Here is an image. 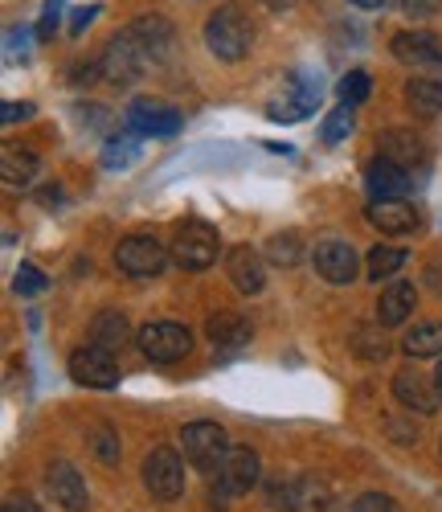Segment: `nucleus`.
<instances>
[{"mask_svg": "<svg viewBox=\"0 0 442 512\" xmlns=\"http://www.w3.org/2000/svg\"><path fill=\"white\" fill-rule=\"evenodd\" d=\"M205 46L213 58L221 62H242L254 46V21L242 5H221L209 21H205Z\"/></svg>", "mask_w": 442, "mask_h": 512, "instance_id": "f257e3e1", "label": "nucleus"}, {"mask_svg": "<svg viewBox=\"0 0 442 512\" xmlns=\"http://www.w3.org/2000/svg\"><path fill=\"white\" fill-rule=\"evenodd\" d=\"M181 447H185V459L197 467V472L213 476L221 472V463H226L230 455V435H226V426L221 422H189L185 431H181Z\"/></svg>", "mask_w": 442, "mask_h": 512, "instance_id": "f03ea898", "label": "nucleus"}, {"mask_svg": "<svg viewBox=\"0 0 442 512\" xmlns=\"http://www.w3.org/2000/svg\"><path fill=\"white\" fill-rule=\"evenodd\" d=\"M172 263L185 267V271H205L217 263V250H221V238L213 226L205 222H181L172 234Z\"/></svg>", "mask_w": 442, "mask_h": 512, "instance_id": "7ed1b4c3", "label": "nucleus"}, {"mask_svg": "<svg viewBox=\"0 0 442 512\" xmlns=\"http://www.w3.org/2000/svg\"><path fill=\"white\" fill-rule=\"evenodd\" d=\"M136 345L148 361L168 365V361H181V357L193 353V332L185 324H176V320H152L136 332Z\"/></svg>", "mask_w": 442, "mask_h": 512, "instance_id": "20e7f679", "label": "nucleus"}, {"mask_svg": "<svg viewBox=\"0 0 442 512\" xmlns=\"http://www.w3.org/2000/svg\"><path fill=\"white\" fill-rule=\"evenodd\" d=\"M168 263H172V250H164V246H160L156 238H148V234L123 238V242L115 246V267H119L123 275H131V279H156V275L168 271Z\"/></svg>", "mask_w": 442, "mask_h": 512, "instance_id": "39448f33", "label": "nucleus"}, {"mask_svg": "<svg viewBox=\"0 0 442 512\" xmlns=\"http://www.w3.org/2000/svg\"><path fill=\"white\" fill-rule=\"evenodd\" d=\"M258 480H262V459H258V451H250V447H230L226 463H221V472H217V484H213V504H226L230 496H246Z\"/></svg>", "mask_w": 442, "mask_h": 512, "instance_id": "423d86ee", "label": "nucleus"}, {"mask_svg": "<svg viewBox=\"0 0 442 512\" xmlns=\"http://www.w3.org/2000/svg\"><path fill=\"white\" fill-rule=\"evenodd\" d=\"M144 488L156 500L185 496V455L172 451V447H152L144 459Z\"/></svg>", "mask_w": 442, "mask_h": 512, "instance_id": "0eeeda50", "label": "nucleus"}, {"mask_svg": "<svg viewBox=\"0 0 442 512\" xmlns=\"http://www.w3.org/2000/svg\"><path fill=\"white\" fill-rule=\"evenodd\" d=\"M70 377L86 390H111L119 381V365H115V353L103 349V345H86V349H74L70 353Z\"/></svg>", "mask_w": 442, "mask_h": 512, "instance_id": "6e6552de", "label": "nucleus"}, {"mask_svg": "<svg viewBox=\"0 0 442 512\" xmlns=\"http://www.w3.org/2000/svg\"><path fill=\"white\" fill-rule=\"evenodd\" d=\"M271 504L275 508H287V512H312V508H328V484L320 476H287V480H275L271 488Z\"/></svg>", "mask_w": 442, "mask_h": 512, "instance_id": "1a4fd4ad", "label": "nucleus"}, {"mask_svg": "<svg viewBox=\"0 0 442 512\" xmlns=\"http://www.w3.org/2000/svg\"><path fill=\"white\" fill-rule=\"evenodd\" d=\"M127 127L136 136H160V140H168V136L181 132L185 119H181V111L168 107L164 99H136V103L127 107Z\"/></svg>", "mask_w": 442, "mask_h": 512, "instance_id": "9d476101", "label": "nucleus"}, {"mask_svg": "<svg viewBox=\"0 0 442 512\" xmlns=\"http://www.w3.org/2000/svg\"><path fill=\"white\" fill-rule=\"evenodd\" d=\"M312 267H316L320 279H328V283H336V287H344V283H352V279L361 275L357 250H352L348 242H340V238H324V242H316V250H312Z\"/></svg>", "mask_w": 442, "mask_h": 512, "instance_id": "9b49d317", "label": "nucleus"}, {"mask_svg": "<svg viewBox=\"0 0 442 512\" xmlns=\"http://www.w3.org/2000/svg\"><path fill=\"white\" fill-rule=\"evenodd\" d=\"M393 398L402 402L406 410L434 414L442 406V386H438V377H426L418 365H410V369H402L393 377Z\"/></svg>", "mask_w": 442, "mask_h": 512, "instance_id": "f8f14e48", "label": "nucleus"}, {"mask_svg": "<svg viewBox=\"0 0 442 512\" xmlns=\"http://www.w3.org/2000/svg\"><path fill=\"white\" fill-rule=\"evenodd\" d=\"M144 54L136 50V41H131L127 33H115V41L103 50V62H99V70H103V78L107 82H115V87H131L140 74H144Z\"/></svg>", "mask_w": 442, "mask_h": 512, "instance_id": "ddd939ff", "label": "nucleus"}, {"mask_svg": "<svg viewBox=\"0 0 442 512\" xmlns=\"http://www.w3.org/2000/svg\"><path fill=\"white\" fill-rule=\"evenodd\" d=\"M131 41H136V50L144 54V62H164L176 46V29L168 17H136L127 29H123Z\"/></svg>", "mask_w": 442, "mask_h": 512, "instance_id": "4468645a", "label": "nucleus"}, {"mask_svg": "<svg viewBox=\"0 0 442 512\" xmlns=\"http://www.w3.org/2000/svg\"><path fill=\"white\" fill-rule=\"evenodd\" d=\"M46 488H50V496H54L66 512H86V504H91L86 480L78 476V467L66 463V459H54V463L46 467Z\"/></svg>", "mask_w": 442, "mask_h": 512, "instance_id": "2eb2a0df", "label": "nucleus"}, {"mask_svg": "<svg viewBox=\"0 0 442 512\" xmlns=\"http://www.w3.org/2000/svg\"><path fill=\"white\" fill-rule=\"evenodd\" d=\"M365 185H369L373 201H397V197H406L414 189V177H410L406 164H397L389 156H377L369 164V173H365Z\"/></svg>", "mask_w": 442, "mask_h": 512, "instance_id": "dca6fc26", "label": "nucleus"}, {"mask_svg": "<svg viewBox=\"0 0 442 512\" xmlns=\"http://www.w3.org/2000/svg\"><path fill=\"white\" fill-rule=\"evenodd\" d=\"M226 271H230V279L242 295H258L262 287H267V267H262V254L254 246H234L226 254Z\"/></svg>", "mask_w": 442, "mask_h": 512, "instance_id": "f3484780", "label": "nucleus"}, {"mask_svg": "<svg viewBox=\"0 0 442 512\" xmlns=\"http://www.w3.org/2000/svg\"><path fill=\"white\" fill-rule=\"evenodd\" d=\"M365 218L381 234H410V230H418V209L410 201H402V197H397V201H369Z\"/></svg>", "mask_w": 442, "mask_h": 512, "instance_id": "a211bd4d", "label": "nucleus"}, {"mask_svg": "<svg viewBox=\"0 0 442 512\" xmlns=\"http://www.w3.org/2000/svg\"><path fill=\"white\" fill-rule=\"evenodd\" d=\"M414 304H418L414 283H406V279L389 283V287L381 291V300H377V324H385V328L406 324V320H410V312H414Z\"/></svg>", "mask_w": 442, "mask_h": 512, "instance_id": "6ab92c4d", "label": "nucleus"}, {"mask_svg": "<svg viewBox=\"0 0 442 512\" xmlns=\"http://www.w3.org/2000/svg\"><path fill=\"white\" fill-rule=\"evenodd\" d=\"M291 87H295V95H291L283 107H271V111H267L275 123H295V119H303V115H312L316 103H320V82H307L303 70L291 74Z\"/></svg>", "mask_w": 442, "mask_h": 512, "instance_id": "aec40b11", "label": "nucleus"}, {"mask_svg": "<svg viewBox=\"0 0 442 512\" xmlns=\"http://www.w3.org/2000/svg\"><path fill=\"white\" fill-rule=\"evenodd\" d=\"M393 58L406 62V66H434V62H442V46H438L434 33H397Z\"/></svg>", "mask_w": 442, "mask_h": 512, "instance_id": "412c9836", "label": "nucleus"}, {"mask_svg": "<svg viewBox=\"0 0 442 512\" xmlns=\"http://www.w3.org/2000/svg\"><path fill=\"white\" fill-rule=\"evenodd\" d=\"M37 168H41V160H37L29 148L5 144V152H0V177H5L9 189H25V185H33Z\"/></svg>", "mask_w": 442, "mask_h": 512, "instance_id": "4be33fe9", "label": "nucleus"}, {"mask_svg": "<svg viewBox=\"0 0 442 512\" xmlns=\"http://www.w3.org/2000/svg\"><path fill=\"white\" fill-rule=\"evenodd\" d=\"M205 332H209V340L217 349H242L250 340V320L238 316V312H213Z\"/></svg>", "mask_w": 442, "mask_h": 512, "instance_id": "5701e85b", "label": "nucleus"}, {"mask_svg": "<svg viewBox=\"0 0 442 512\" xmlns=\"http://www.w3.org/2000/svg\"><path fill=\"white\" fill-rule=\"evenodd\" d=\"M377 148H381V156L406 164V168H414V164L426 160L422 140H418L414 132H402V127H389V132H381V136H377Z\"/></svg>", "mask_w": 442, "mask_h": 512, "instance_id": "b1692460", "label": "nucleus"}, {"mask_svg": "<svg viewBox=\"0 0 442 512\" xmlns=\"http://www.w3.org/2000/svg\"><path fill=\"white\" fill-rule=\"evenodd\" d=\"M91 340H95V345H103V349H111V353L127 349V345H131V324H127V316H123V312H99V316L91 320Z\"/></svg>", "mask_w": 442, "mask_h": 512, "instance_id": "393cba45", "label": "nucleus"}, {"mask_svg": "<svg viewBox=\"0 0 442 512\" xmlns=\"http://www.w3.org/2000/svg\"><path fill=\"white\" fill-rule=\"evenodd\" d=\"M406 107L418 119H438L442 115V82H434V78H410L406 82Z\"/></svg>", "mask_w": 442, "mask_h": 512, "instance_id": "a878e982", "label": "nucleus"}, {"mask_svg": "<svg viewBox=\"0 0 442 512\" xmlns=\"http://www.w3.org/2000/svg\"><path fill=\"white\" fill-rule=\"evenodd\" d=\"M406 263H410V254H406L402 246L381 242V246H373V250H369V259H365V275L381 283V279H393V275L402 271Z\"/></svg>", "mask_w": 442, "mask_h": 512, "instance_id": "bb28decb", "label": "nucleus"}, {"mask_svg": "<svg viewBox=\"0 0 442 512\" xmlns=\"http://www.w3.org/2000/svg\"><path fill=\"white\" fill-rule=\"evenodd\" d=\"M381 328H385V324H377V328L361 324L357 332H352V353H357L361 361H385V357H389V336H385Z\"/></svg>", "mask_w": 442, "mask_h": 512, "instance_id": "cd10ccee", "label": "nucleus"}, {"mask_svg": "<svg viewBox=\"0 0 442 512\" xmlns=\"http://www.w3.org/2000/svg\"><path fill=\"white\" fill-rule=\"evenodd\" d=\"M402 349L410 357H442V324H418L414 332H406Z\"/></svg>", "mask_w": 442, "mask_h": 512, "instance_id": "c85d7f7f", "label": "nucleus"}, {"mask_svg": "<svg viewBox=\"0 0 442 512\" xmlns=\"http://www.w3.org/2000/svg\"><path fill=\"white\" fill-rule=\"evenodd\" d=\"M86 447H91V455H95V463H103V467H115L119 463V435L111 431V426H91V431H86Z\"/></svg>", "mask_w": 442, "mask_h": 512, "instance_id": "c756f323", "label": "nucleus"}, {"mask_svg": "<svg viewBox=\"0 0 442 512\" xmlns=\"http://www.w3.org/2000/svg\"><path fill=\"white\" fill-rule=\"evenodd\" d=\"M140 160V140L136 136H115L107 140L103 148V168H111V173H123V168H131Z\"/></svg>", "mask_w": 442, "mask_h": 512, "instance_id": "7c9ffc66", "label": "nucleus"}, {"mask_svg": "<svg viewBox=\"0 0 442 512\" xmlns=\"http://www.w3.org/2000/svg\"><path fill=\"white\" fill-rule=\"evenodd\" d=\"M369 91H373V82H369L365 70H348V74L340 78V87H336V95H340L344 107H361V103H369Z\"/></svg>", "mask_w": 442, "mask_h": 512, "instance_id": "2f4dec72", "label": "nucleus"}, {"mask_svg": "<svg viewBox=\"0 0 442 512\" xmlns=\"http://www.w3.org/2000/svg\"><path fill=\"white\" fill-rule=\"evenodd\" d=\"M352 127H357V123H352V107H336L328 119H324V127H320V136H324V144H340V140H348L352 136Z\"/></svg>", "mask_w": 442, "mask_h": 512, "instance_id": "473e14b6", "label": "nucleus"}, {"mask_svg": "<svg viewBox=\"0 0 442 512\" xmlns=\"http://www.w3.org/2000/svg\"><path fill=\"white\" fill-rule=\"evenodd\" d=\"M267 254H271V263H279V267H295L299 263V238L295 234H275L267 242Z\"/></svg>", "mask_w": 442, "mask_h": 512, "instance_id": "72a5a7b5", "label": "nucleus"}, {"mask_svg": "<svg viewBox=\"0 0 442 512\" xmlns=\"http://www.w3.org/2000/svg\"><path fill=\"white\" fill-rule=\"evenodd\" d=\"M13 287H17V295H37V291H46V275H41L33 263H21Z\"/></svg>", "mask_w": 442, "mask_h": 512, "instance_id": "f704fd0d", "label": "nucleus"}, {"mask_svg": "<svg viewBox=\"0 0 442 512\" xmlns=\"http://www.w3.org/2000/svg\"><path fill=\"white\" fill-rule=\"evenodd\" d=\"M340 512H393V500L381 496V492H365V496H357V500H348Z\"/></svg>", "mask_w": 442, "mask_h": 512, "instance_id": "c9c22d12", "label": "nucleus"}, {"mask_svg": "<svg viewBox=\"0 0 442 512\" xmlns=\"http://www.w3.org/2000/svg\"><path fill=\"white\" fill-rule=\"evenodd\" d=\"M58 17H62V0H46V13H41V21H37V41H46L54 29H58Z\"/></svg>", "mask_w": 442, "mask_h": 512, "instance_id": "e433bc0d", "label": "nucleus"}, {"mask_svg": "<svg viewBox=\"0 0 442 512\" xmlns=\"http://www.w3.org/2000/svg\"><path fill=\"white\" fill-rule=\"evenodd\" d=\"M438 9H442V0H402V13L414 17V21H426V17H434Z\"/></svg>", "mask_w": 442, "mask_h": 512, "instance_id": "4c0bfd02", "label": "nucleus"}, {"mask_svg": "<svg viewBox=\"0 0 442 512\" xmlns=\"http://www.w3.org/2000/svg\"><path fill=\"white\" fill-rule=\"evenodd\" d=\"M5 512H41V504L29 492H9L5 496Z\"/></svg>", "mask_w": 442, "mask_h": 512, "instance_id": "58836bf2", "label": "nucleus"}, {"mask_svg": "<svg viewBox=\"0 0 442 512\" xmlns=\"http://www.w3.org/2000/svg\"><path fill=\"white\" fill-rule=\"evenodd\" d=\"M95 17H99V5H86V9H78V13L70 17V37H78V33H82L86 25H91Z\"/></svg>", "mask_w": 442, "mask_h": 512, "instance_id": "ea45409f", "label": "nucleus"}, {"mask_svg": "<svg viewBox=\"0 0 442 512\" xmlns=\"http://www.w3.org/2000/svg\"><path fill=\"white\" fill-rule=\"evenodd\" d=\"M29 115H33V103H5V107H0V119H5V123L29 119Z\"/></svg>", "mask_w": 442, "mask_h": 512, "instance_id": "a19ab883", "label": "nucleus"}, {"mask_svg": "<svg viewBox=\"0 0 442 512\" xmlns=\"http://www.w3.org/2000/svg\"><path fill=\"white\" fill-rule=\"evenodd\" d=\"M426 279H430V287H434V291H442V263L426 267Z\"/></svg>", "mask_w": 442, "mask_h": 512, "instance_id": "79ce46f5", "label": "nucleus"}, {"mask_svg": "<svg viewBox=\"0 0 442 512\" xmlns=\"http://www.w3.org/2000/svg\"><path fill=\"white\" fill-rule=\"evenodd\" d=\"M37 197H41V205H58V197H62V189H41Z\"/></svg>", "mask_w": 442, "mask_h": 512, "instance_id": "37998d69", "label": "nucleus"}, {"mask_svg": "<svg viewBox=\"0 0 442 512\" xmlns=\"http://www.w3.org/2000/svg\"><path fill=\"white\" fill-rule=\"evenodd\" d=\"M348 5H357V9H385L389 0H348Z\"/></svg>", "mask_w": 442, "mask_h": 512, "instance_id": "c03bdc74", "label": "nucleus"}, {"mask_svg": "<svg viewBox=\"0 0 442 512\" xmlns=\"http://www.w3.org/2000/svg\"><path fill=\"white\" fill-rule=\"evenodd\" d=\"M267 5H271V9H291L295 0H267Z\"/></svg>", "mask_w": 442, "mask_h": 512, "instance_id": "a18cd8bd", "label": "nucleus"}, {"mask_svg": "<svg viewBox=\"0 0 442 512\" xmlns=\"http://www.w3.org/2000/svg\"><path fill=\"white\" fill-rule=\"evenodd\" d=\"M434 377H438V386H442V357H438V365H434Z\"/></svg>", "mask_w": 442, "mask_h": 512, "instance_id": "49530a36", "label": "nucleus"}]
</instances>
